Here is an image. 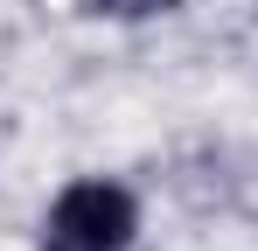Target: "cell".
Segmentation results:
<instances>
[{
  "mask_svg": "<svg viewBox=\"0 0 258 251\" xmlns=\"http://www.w3.org/2000/svg\"><path fill=\"white\" fill-rule=\"evenodd\" d=\"M133 237H140V196L112 174L63 181L42 216V251H133Z\"/></svg>",
  "mask_w": 258,
  "mask_h": 251,
  "instance_id": "6da1fadb",
  "label": "cell"
},
{
  "mask_svg": "<svg viewBox=\"0 0 258 251\" xmlns=\"http://www.w3.org/2000/svg\"><path fill=\"white\" fill-rule=\"evenodd\" d=\"M98 21H161V14H174L181 0H84Z\"/></svg>",
  "mask_w": 258,
  "mask_h": 251,
  "instance_id": "7a4b0ae2",
  "label": "cell"
}]
</instances>
